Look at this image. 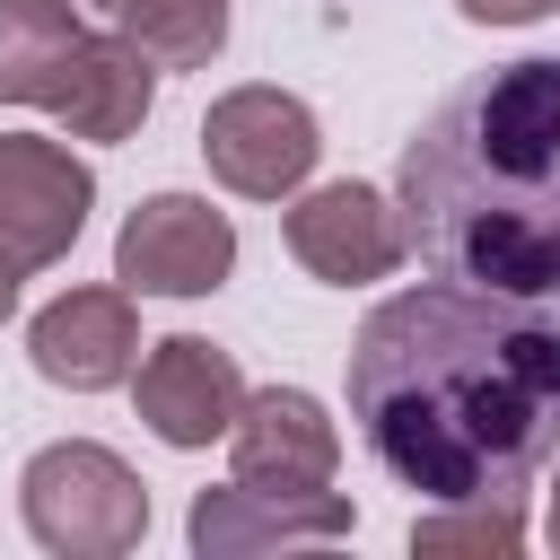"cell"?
Instances as JSON below:
<instances>
[{
	"instance_id": "6da1fadb",
	"label": "cell",
	"mask_w": 560,
	"mask_h": 560,
	"mask_svg": "<svg viewBox=\"0 0 560 560\" xmlns=\"http://www.w3.org/2000/svg\"><path fill=\"white\" fill-rule=\"evenodd\" d=\"M350 420L420 499L525 490L560 455V306L429 280L350 341Z\"/></svg>"
},
{
	"instance_id": "7a4b0ae2",
	"label": "cell",
	"mask_w": 560,
	"mask_h": 560,
	"mask_svg": "<svg viewBox=\"0 0 560 560\" xmlns=\"http://www.w3.org/2000/svg\"><path fill=\"white\" fill-rule=\"evenodd\" d=\"M394 201L438 280L560 306V52L464 79L402 140Z\"/></svg>"
},
{
	"instance_id": "3957f363",
	"label": "cell",
	"mask_w": 560,
	"mask_h": 560,
	"mask_svg": "<svg viewBox=\"0 0 560 560\" xmlns=\"http://www.w3.org/2000/svg\"><path fill=\"white\" fill-rule=\"evenodd\" d=\"M18 508H26V534L61 560H114L149 534V481L96 438H61V446L26 455Z\"/></svg>"
},
{
	"instance_id": "277c9868",
	"label": "cell",
	"mask_w": 560,
	"mask_h": 560,
	"mask_svg": "<svg viewBox=\"0 0 560 560\" xmlns=\"http://www.w3.org/2000/svg\"><path fill=\"white\" fill-rule=\"evenodd\" d=\"M201 158H210V175H219L228 192H245V201H289V192L315 175L324 131H315L306 96H289V88H228V96L201 114Z\"/></svg>"
},
{
	"instance_id": "5b68a950",
	"label": "cell",
	"mask_w": 560,
	"mask_h": 560,
	"mask_svg": "<svg viewBox=\"0 0 560 560\" xmlns=\"http://www.w3.org/2000/svg\"><path fill=\"white\" fill-rule=\"evenodd\" d=\"M88 210H96L88 158H70L61 140H35V131H0V262L18 280L52 271L79 245Z\"/></svg>"
},
{
	"instance_id": "8992f818",
	"label": "cell",
	"mask_w": 560,
	"mask_h": 560,
	"mask_svg": "<svg viewBox=\"0 0 560 560\" xmlns=\"http://www.w3.org/2000/svg\"><path fill=\"white\" fill-rule=\"evenodd\" d=\"M228 271H236V228L192 192H149L114 236V280L131 298H210Z\"/></svg>"
},
{
	"instance_id": "52a82bcc",
	"label": "cell",
	"mask_w": 560,
	"mask_h": 560,
	"mask_svg": "<svg viewBox=\"0 0 560 560\" xmlns=\"http://www.w3.org/2000/svg\"><path fill=\"white\" fill-rule=\"evenodd\" d=\"M289 254L324 289H368L411 254V228H402V201H385L376 184H315L289 210Z\"/></svg>"
},
{
	"instance_id": "ba28073f",
	"label": "cell",
	"mask_w": 560,
	"mask_h": 560,
	"mask_svg": "<svg viewBox=\"0 0 560 560\" xmlns=\"http://www.w3.org/2000/svg\"><path fill=\"white\" fill-rule=\"evenodd\" d=\"M131 394H140L149 438H166V446H210V438H228L236 411H245V368H236L219 341H201V332H166V341H149Z\"/></svg>"
},
{
	"instance_id": "9c48e42d",
	"label": "cell",
	"mask_w": 560,
	"mask_h": 560,
	"mask_svg": "<svg viewBox=\"0 0 560 560\" xmlns=\"http://www.w3.org/2000/svg\"><path fill=\"white\" fill-rule=\"evenodd\" d=\"M26 359L44 385H70V394H105L140 368V306L131 289H70L35 315L26 332Z\"/></svg>"
},
{
	"instance_id": "30bf717a",
	"label": "cell",
	"mask_w": 560,
	"mask_h": 560,
	"mask_svg": "<svg viewBox=\"0 0 560 560\" xmlns=\"http://www.w3.org/2000/svg\"><path fill=\"white\" fill-rule=\"evenodd\" d=\"M350 534L341 490H289V481H228L192 499V551L236 560V551H280V542H332Z\"/></svg>"
},
{
	"instance_id": "8fae6325",
	"label": "cell",
	"mask_w": 560,
	"mask_h": 560,
	"mask_svg": "<svg viewBox=\"0 0 560 560\" xmlns=\"http://www.w3.org/2000/svg\"><path fill=\"white\" fill-rule=\"evenodd\" d=\"M228 455H236V481L324 490L332 464H341V438H332V420H324L315 394L262 385V394H245V411H236V429H228Z\"/></svg>"
},
{
	"instance_id": "7c38bea8",
	"label": "cell",
	"mask_w": 560,
	"mask_h": 560,
	"mask_svg": "<svg viewBox=\"0 0 560 560\" xmlns=\"http://www.w3.org/2000/svg\"><path fill=\"white\" fill-rule=\"evenodd\" d=\"M158 105V61L131 35H88L70 61V88L52 96V114L70 122V140H131Z\"/></svg>"
},
{
	"instance_id": "4fadbf2b",
	"label": "cell",
	"mask_w": 560,
	"mask_h": 560,
	"mask_svg": "<svg viewBox=\"0 0 560 560\" xmlns=\"http://www.w3.org/2000/svg\"><path fill=\"white\" fill-rule=\"evenodd\" d=\"M79 44H88L79 0H0V96L52 114V96L70 88Z\"/></svg>"
},
{
	"instance_id": "5bb4252c",
	"label": "cell",
	"mask_w": 560,
	"mask_h": 560,
	"mask_svg": "<svg viewBox=\"0 0 560 560\" xmlns=\"http://www.w3.org/2000/svg\"><path fill=\"white\" fill-rule=\"evenodd\" d=\"M114 35H131L158 70H201L228 44V0H122Z\"/></svg>"
},
{
	"instance_id": "9a60e30c",
	"label": "cell",
	"mask_w": 560,
	"mask_h": 560,
	"mask_svg": "<svg viewBox=\"0 0 560 560\" xmlns=\"http://www.w3.org/2000/svg\"><path fill=\"white\" fill-rule=\"evenodd\" d=\"M411 551H420V560H446V551H490V560H516V551H525V490L438 499V516H420V525H411Z\"/></svg>"
},
{
	"instance_id": "2e32d148",
	"label": "cell",
	"mask_w": 560,
	"mask_h": 560,
	"mask_svg": "<svg viewBox=\"0 0 560 560\" xmlns=\"http://www.w3.org/2000/svg\"><path fill=\"white\" fill-rule=\"evenodd\" d=\"M472 26H534V18H551L560 0H455Z\"/></svg>"
},
{
	"instance_id": "e0dca14e",
	"label": "cell",
	"mask_w": 560,
	"mask_h": 560,
	"mask_svg": "<svg viewBox=\"0 0 560 560\" xmlns=\"http://www.w3.org/2000/svg\"><path fill=\"white\" fill-rule=\"evenodd\" d=\"M9 306H18V271L0 262V324H9Z\"/></svg>"
},
{
	"instance_id": "ac0fdd59",
	"label": "cell",
	"mask_w": 560,
	"mask_h": 560,
	"mask_svg": "<svg viewBox=\"0 0 560 560\" xmlns=\"http://www.w3.org/2000/svg\"><path fill=\"white\" fill-rule=\"evenodd\" d=\"M542 534H551V551H560V481H551V516H542Z\"/></svg>"
},
{
	"instance_id": "d6986e66",
	"label": "cell",
	"mask_w": 560,
	"mask_h": 560,
	"mask_svg": "<svg viewBox=\"0 0 560 560\" xmlns=\"http://www.w3.org/2000/svg\"><path fill=\"white\" fill-rule=\"evenodd\" d=\"M79 9H96V18H114V9H122V0H79Z\"/></svg>"
}]
</instances>
